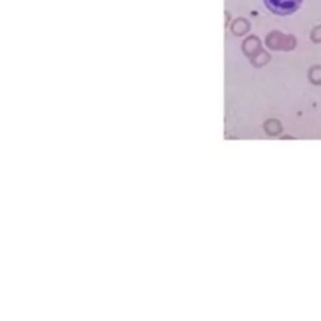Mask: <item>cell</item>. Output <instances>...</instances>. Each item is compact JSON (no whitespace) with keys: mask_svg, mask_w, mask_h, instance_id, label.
I'll return each mask as SVG.
<instances>
[{"mask_svg":"<svg viewBox=\"0 0 321 321\" xmlns=\"http://www.w3.org/2000/svg\"><path fill=\"white\" fill-rule=\"evenodd\" d=\"M266 8L273 14L290 15L298 10L302 0H263Z\"/></svg>","mask_w":321,"mask_h":321,"instance_id":"6da1fadb","label":"cell"},{"mask_svg":"<svg viewBox=\"0 0 321 321\" xmlns=\"http://www.w3.org/2000/svg\"><path fill=\"white\" fill-rule=\"evenodd\" d=\"M311 82L321 84V67H312L310 72Z\"/></svg>","mask_w":321,"mask_h":321,"instance_id":"7a4b0ae2","label":"cell"},{"mask_svg":"<svg viewBox=\"0 0 321 321\" xmlns=\"http://www.w3.org/2000/svg\"><path fill=\"white\" fill-rule=\"evenodd\" d=\"M311 39L315 43H320L321 42V25H317L312 29L311 32Z\"/></svg>","mask_w":321,"mask_h":321,"instance_id":"3957f363","label":"cell"}]
</instances>
